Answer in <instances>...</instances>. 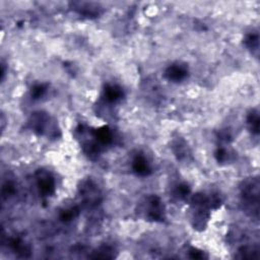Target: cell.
<instances>
[{
	"instance_id": "6da1fadb",
	"label": "cell",
	"mask_w": 260,
	"mask_h": 260,
	"mask_svg": "<svg viewBox=\"0 0 260 260\" xmlns=\"http://www.w3.org/2000/svg\"><path fill=\"white\" fill-rule=\"evenodd\" d=\"M190 203V221L194 230L202 232L206 229L207 222L211 216V205L208 194L196 193L189 199Z\"/></svg>"
},
{
	"instance_id": "7a4b0ae2",
	"label": "cell",
	"mask_w": 260,
	"mask_h": 260,
	"mask_svg": "<svg viewBox=\"0 0 260 260\" xmlns=\"http://www.w3.org/2000/svg\"><path fill=\"white\" fill-rule=\"evenodd\" d=\"M240 196L246 212L257 219L259 213V180L257 177H252L242 182Z\"/></svg>"
},
{
	"instance_id": "3957f363",
	"label": "cell",
	"mask_w": 260,
	"mask_h": 260,
	"mask_svg": "<svg viewBox=\"0 0 260 260\" xmlns=\"http://www.w3.org/2000/svg\"><path fill=\"white\" fill-rule=\"evenodd\" d=\"M28 128L39 136H48V137H57V132L59 129L54 125V121L50 116L42 111L35 112L30 115L27 121Z\"/></svg>"
},
{
	"instance_id": "277c9868",
	"label": "cell",
	"mask_w": 260,
	"mask_h": 260,
	"mask_svg": "<svg viewBox=\"0 0 260 260\" xmlns=\"http://www.w3.org/2000/svg\"><path fill=\"white\" fill-rule=\"evenodd\" d=\"M141 212L148 221L162 222L166 219V206L162 199L155 194L144 198L141 204Z\"/></svg>"
},
{
	"instance_id": "5b68a950",
	"label": "cell",
	"mask_w": 260,
	"mask_h": 260,
	"mask_svg": "<svg viewBox=\"0 0 260 260\" xmlns=\"http://www.w3.org/2000/svg\"><path fill=\"white\" fill-rule=\"evenodd\" d=\"M78 193L82 204L88 208L98 206L103 199L101 189L91 179L83 180L80 183L78 187Z\"/></svg>"
},
{
	"instance_id": "8992f818",
	"label": "cell",
	"mask_w": 260,
	"mask_h": 260,
	"mask_svg": "<svg viewBox=\"0 0 260 260\" xmlns=\"http://www.w3.org/2000/svg\"><path fill=\"white\" fill-rule=\"evenodd\" d=\"M35 182L37 189L42 197H51L56 191V181L54 176L46 170H38L35 173Z\"/></svg>"
},
{
	"instance_id": "52a82bcc",
	"label": "cell",
	"mask_w": 260,
	"mask_h": 260,
	"mask_svg": "<svg viewBox=\"0 0 260 260\" xmlns=\"http://www.w3.org/2000/svg\"><path fill=\"white\" fill-rule=\"evenodd\" d=\"M165 78L171 82L179 83L189 76V67L186 63L177 61L169 65L165 70Z\"/></svg>"
},
{
	"instance_id": "ba28073f",
	"label": "cell",
	"mask_w": 260,
	"mask_h": 260,
	"mask_svg": "<svg viewBox=\"0 0 260 260\" xmlns=\"http://www.w3.org/2000/svg\"><path fill=\"white\" fill-rule=\"evenodd\" d=\"M89 136L103 148L109 146L114 141V132L109 126L87 129Z\"/></svg>"
},
{
	"instance_id": "9c48e42d",
	"label": "cell",
	"mask_w": 260,
	"mask_h": 260,
	"mask_svg": "<svg viewBox=\"0 0 260 260\" xmlns=\"http://www.w3.org/2000/svg\"><path fill=\"white\" fill-rule=\"evenodd\" d=\"M132 171L139 177H147L152 173L151 164L143 152H137L131 161Z\"/></svg>"
},
{
	"instance_id": "30bf717a",
	"label": "cell",
	"mask_w": 260,
	"mask_h": 260,
	"mask_svg": "<svg viewBox=\"0 0 260 260\" xmlns=\"http://www.w3.org/2000/svg\"><path fill=\"white\" fill-rule=\"evenodd\" d=\"M124 98L123 88L115 83H108L103 89V100L105 103L112 105L119 103Z\"/></svg>"
},
{
	"instance_id": "8fae6325",
	"label": "cell",
	"mask_w": 260,
	"mask_h": 260,
	"mask_svg": "<svg viewBox=\"0 0 260 260\" xmlns=\"http://www.w3.org/2000/svg\"><path fill=\"white\" fill-rule=\"evenodd\" d=\"M172 151L178 160L185 161L191 156V150L185 139L178 137L172 143Z\"/></svg>"
},
{
	"instance_id": "7c38bea8",
	"label": "cell",
	"mask_w": 260,
	"mask_h": 260,
	"mask_svg": "<svg viewBox=\"0 0 260 260\" xmlns=\"http://www.w3.org/2000/svg\"><path fill=\"white\" fill-rule=\"evenodd\" d=\"M73 9L85 17H95L100 14L101 7L93 2H74Z\"/></svg>"
},
{
	"instance_id": "4fadbf2b",
	"label": "cell",
	"mask_w": 260,
	"mask_h": 260,
	"mask_svg": "<svg viewBox=\"0 0 260 260\" xmlns=\"http://www.w3.org/2000/svg\"><path fill=\"white\" fill-rule=\"evenodd\" d=\"M220 142V141H219ZM234 152L230 146V142H220L214 152L215 159L218 164H226L234 157Z\"/></svg>"
},
{
	"instance_id": "5bb4252c",
	"label": "cell",
	"mask_w": 260,
	"mask_h": 260,
	"mask_svg": "<svg viewBox=\"0 0 260 260\" xmlns=\"http://www.w3.org/2000/svg\"><path fill=\"white\" fill-rule=\"evenodd\" d=\"M191 188L186 182L177 183L172 189V196L177 200H187L190 197Z\"/></svg>"
},
{
	"instance_id": "9a60e30c",
	"label": "cell",
	"mask_w": 260,
	"mask_h": 260,
	"mask_svg": "<svg viewBox=\"0 0 260 260\" xmlns=\"http://www.w3.org/2000/svg\"><path fill=\"white\" fill-rule=\"evenodd\" d=\"M247 126L249 128V131L254 134L258 135L259 134V125H260V119H259V111L257 109H252L246 119Z\"/></svg>"
},
{
	"instance_id": "2e32d148",
	"label": "cell",
	"mask_w": 260,
	"mask_h": 260,
	"mask_svg": "<svg viewBox=\"0 0 260 260\" xmlns=\"http://www.w3.org/2000/svg\"><path fill=\"white\" fill-rule=\"evenodd\" d=\"M244 45L248 50H250L252 53L255 52V54L258 53L259 48V35L258 32H249L246 35L244 39Z\"/></svg>"
},
{
	"instance_id": "e0dca14e",
	"label": "cell",
	"mask_w": 260,
	"mask_h": 260,
	"mask_svg": "<svg viewBox=\"0 0 260 260\" xmlns=\"http://www.w3.org/2000/svg\"><path fill=\"white\" fill-rule=\"evenodd\" d=\"M78 213H79V208L76 205L69 206V207H66V208H63L60 210L59 218L63 222H69V221L73 220L78 215Z\"/></svg>"
},
{
	"instance_id": "ac0fdd59",
	"label": "cell",
	"mask_w": 260,
	"mask_h": 260,
	"mask_svg": "<svg viewBox=\"0 0 260 260\" xmlns=\"http://www.w3.org/2000/svg\"><path fill=\"white\" fill-rule=\"evenodd\" d=\"M9 246L10 248L16 253H19V254H22L23 256H25L26 253L29 252V248L28 246L25 244V242L20 239V238H13L10 240L9 242Z\"/></svg>"
},
{
	"instance_id": "d6986e66",
	"label": "cell",
	"mask_w": 260,
	"mask_h": 260,
	"mask_svg": "<svg viewBox=\"0 0 260 260\" xmlns=\"http://www.w3.org/2000/svg\"><path fill=\"white\" fill-rule=\"evenodd\" d=\"M48 90L47 83H36L30 88V96L32 100H40L42 99Z\"/></svg>"
},
{
	"instance_id": "ffe728a7",
	"label": "cell",
	"mask_w": 260,
	"mask_h": 260,
	"mask_svg": "<svg viewBox=\"0 0 260 260\" xmlns=\"http://www.w3.org/2000/svg\"><path fill=\"white\" fill-rule=\"evenodd\" d=\"M189 253H190V257H191V258H195V259H202V258H205L204 253H203L202 251L196 249V248L190 249Z\"/></svg>"
}]
</instances>
